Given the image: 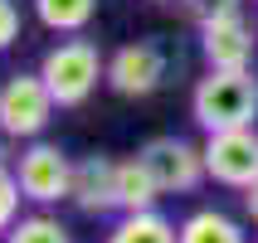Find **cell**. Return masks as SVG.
<instances>
[{
  "mask_svg": "<svg viewBox=\"0 0 258 243\" xmlns=\"http://www.w3.org/2000/svg\"><path fill=\"white\" fill-rule=\"evenodd\" d=\"M156 200H161V185L151 175V166L142 160V151L117 160V204H122V214L127 209H151Z\"/></svg>",
  "mask_w": 258,
  "mask_h": 243,
  "instance_id": "cell-11",
  "label": "cell"
},
{
  "mask_svg": "<svg viewBox=\"0 0 258 243\" xmlns=\"http://www.w3.org/2000/svg\"><path fill=\"white\" fill-rule=\"evenodd\" d=\"M142 160L151 166L161 195H190L210 180V166H205V146L185 141V136H151L142 146Z\"/></svg>",
  "mask_w": 258,
  "mask_h": 243,
  "instance_id": "cell-5",
  "label": "cell"
},
{
  "mask_svg": "<svg viewBox=\"0 0 258 243\" xmlns=\"http://www.w3.org/2000/svg\"><path fill=\"white\" fill-rule=\"evenodd\" d=\"M180 243H248V233L224 209H195L180 219Z\"/></svg>",
  "mask_w": 258,
  "mask_h": 243,
  "instance_id": "cell-12",
  "label": "cell"
},
{
  "mask_svg": "<svg viewBox=\"0 0 258 243\" xmlns=\"http://www.w3.org/2000/svg\"><path fill=\"white\" fill-rule=\"evenodd\" d=\"M39 73L58 107H83L98 93V83H107V58L93 39H63L39 58Z\"/></svg>",
  "mask_w": 258,
  "mask_h": 243,
  "instance_id": "cell-2",
  "label": "cell"
},
{
  "mask_svg": "<svg viewBox=\"0 0 258 243\" xmlns=\"http://www.w3.org/2000/svg\"><path fill=\"white\" fill-rule=\"evenodd\" d=\"M156 5H180V0H156Z\"/></svg>",
  "mask_w": 258,
  "mask_h": 243,
  "instance_id": "cell-19",
  "label": "cell"
},
{
  "mask_svg": "<svg viewBox=\"0 0 258 243\" xmlns=\"http://www.w3.org/2000/svg\"><path fill=\"white\" fill-rule=\"evenodd\" d=\"M20 39V5L15 0H0V54Z\"/></svg>",
  "mask_w": 258,
  "mask_h": 243,
  "instance_id": "cell-17",
  "label": "cell"
},
{
  "mask_svg": "<svg viewBox=\"0 0 258 243\" xmlns=\"http://www.w3.org/2000/svg\"><path fill=\"white\" fill-rule=\"evenodd\" d=\"M102 243H180V224H171L156 204H151V209H127V214L107 229Z\"/></svg>",
  "mask_w": 258,
  "mask_h": 243,
  "instance_id": "cell-10",
  "label": "cell"
},
{
  "mask_svg": "<svg viewBox=\"0 0 258 243\" xmlns=\"http://www.w3.org/2000/svg\"><path fill=\"white\" fill-rule=\"evenodd\" d=\"M205 166L210 180L229 190H248L258 180V127H229L205 136Z\"/></svg>",
  "mask_w": 258,
  "mask_h": 243,
  "instance_id": "cell-7",
  "label": "cell"
},
{
  "mask_svg": "<svg viewBox=\"0 0 258 243\" xmlns=\"http://www.w3.org/2000/svg\"><path fill=\"white\" fill-rule=\"evenodd\" d=\"M0 243H73V233L54 214H20L10 229L0 233Z\"/></svg>",
  "mask_w": 258,
  "mask_h": 243,
  "instance_id": "cell-14",
  "label": "cell"
},
{
  "mask_svg": "<svg viewBox=\"0 0 258 243\" xmlns=\"http://www.w3.org/2000/svg\"><path fill=\"white\" fill-rule=\"evenodd\" d=\"M190 117L195 127L229 131V127H253L258 122V73L253 68H210L190 93Z\"/></svg>",
  "mask_w": 258,
  "mask_h": 243,
  "instance_id": "cell-1",
  "label": "cell"
},
{
  "mask_svg": "<svg viewBox=\"0 0 258 243\" xmlns=\"http://www.w3.org/2000/svg\"><path fill=\"white\" fill-rule=\"evenodd\" d=\"M20 200H25L20 175H15V166H5V160H0V233L20 219Z\"/></svg>",
  "mask_w": 258,
  "mask_h": 243,
  "instance_id": "cell-15",
  "label": "cell"
},
{
  "mask_svg": "<svg viewBox=\"0 0 258 243\" xmlns=\"http://www.w3.org/2000/svg\"><path fill=\"white\" fill-rule=\"evenodd\" d=\"M34 15L54 34H83L98 15V0H34Z\"/></svg>",
  "mask_w": 258,
  "mask_h": 243,
  "instance_id": "cell-13",
  "label": "cell"
},
{
  "mask_svg": "<svg viewBox=\"0 0 258 243\" xmlns=\"http://www.w3.org/2000/svg\"><path fill=\"white\" fill-rule=\"evenodd\" d=\"M253 49H258V34L244 20V10L215 15L200 25V54L210 68H253Z\"/></svg>",
  "mask_w": 258,
  "mask_h": 243,
  "instance_id": "cell-8",
  "label": "cell"
},
{
  "mask_svg": "<svg viewBox=\"0 0 258 243\" xmlns=\"http://www.w3.org/2000/svg\"><path fill=\"white\" fill-rule=\"evenodd\" d=\"M253 5H258V0H253Z\"/></svg>",
  "mask_w": 258,
  "mask_h": 243,
  "instance_id": "cell-20",
  "label": "cell"
},
{
  "mask_svg": "<svg viewBox=\"0 0 258 243\" xmlns=\"http://www.w3.org/2000/svg\"><path fill=\"white\" fill-rule=\"evenodd\" d=\"M54 93L44 83V73H10L0 83V136L10 141H34L44 136V127L54 122Z\"/></svg>",
  "mask_w": 258,
  "mask_h": 243,
  "instance_id": "cell-3",
  "label": "cell"
},
{
  "mask_svg": "<svg viewBox=\"0 0 258 243\" xmlns=\"http://www.w3.org/2000/svg\"><path fill=\"white\" fill-rule=\"evenodd\" d=\"M15 175H20V190H25L29 204H39V209H49V204L69 200L73 195V160L63 146L54 141H34L15 156Z\"/></svg>",
  "mask_w": 258,
  "mask_h": 243,
  "instance_id": "cell-4",
  "label": "cell"
},
{
  "mask_svg": "<svg viewBox=\"0 0 258 243\" xmlns=\"http://www.w3.org/2000/svg\"><path fill=\"white\" fill-rule=\"evenodd\" d=\"M171 73V58L156 39H137V44H122L112 58H107V88L117 98H151Z\"/></svg>",
  "mask_w": 258,
  "mask_h": 243,
  "instance_id": "cell-6",
  "label": "cell"
},
{
  "mask_svg": "<svg viewBox=\"0 0 258 243\" xmlns=\"http://www.w3.org/2000/svg\"><path fill=\"white\" fill-rule=\"evenodd\" d=\"M180 10L195 20V29L205 20H215V15H229V10H244V0H180Z\"/></svg>",
  "mask_w": 258,
  "mask_h": 243,
  "instance_id": "cell-16",
  "label": "cell"
},
{
  "mask_svg": "<svg viewBox=\"0 0 258 243\" xmlns=\"http://www.w3.org/2000/svg\"><path fill=\"white\" fill-rule=\"evenodd\" d=\"M69 204L78 209V214H88V219L122 214V204H117V160L107 156V151L73 160V195H69Z\"/></svg>",
  "mask_w": 258,
  "mask_h": 243,
  "instance_id": "cell-9",
  "label": "cell"
},
{
  "mask_svg": "<svg viewBox=\"0 0 258 243\" xmlns=\"http://www.w3.org/2000/svg\"><path fill=\"white\" fill-rule=\"evenodd\" d=\"M244 214L253 219V229H258V180H253V185L244 190Z\"/></svg>",
  "mask_w": 258,
  "mask_h": 243,
  "instance_id": "cell-18",
  "label": "cell"
}]
</instances>
